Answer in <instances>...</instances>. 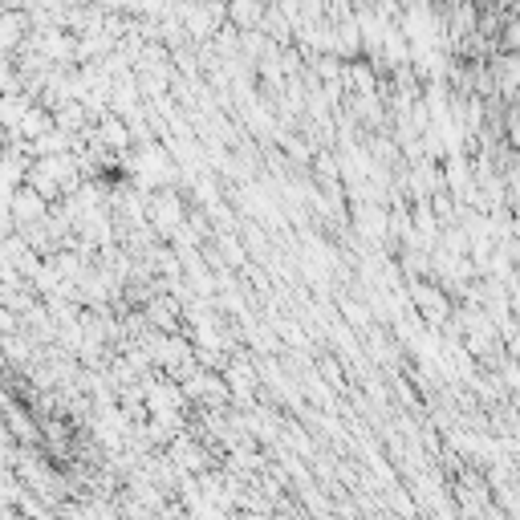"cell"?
<instances>
[{"label":"cell","instance_id":"6da1fadb","mask_svg":"<svg viewBox=\"0 0 520 520\" xmlns=\"http://www.w3.org/2000/svg\"><path fill=\"white\" fill-rule=\"evenodd\" d=\"M147 220L155 232L163 236H175L183 224H187V212H183V200L175 191H155L151 200H147Z\"/></svg>","mask_w":520,"mask_h":520},{"label":"cell","instance_id":"7a4b0ae2","mask_svg":"<svg viewBox=\"0 0 520 520\" xmlns=\"http://www.w3.org/2000/svg\"><path fill=\"white\" fill-rule=\"evenodd\" d=\"M415 305H419L423 321H431V325H447L455 317V305L439 285H415Z\"/></svg>","mask_w":520,"mask_h":520},{"label":"cell","instance_id":"3957f363","mask_svg":"<svg viewBox=\"0 0 520 520\" xmlns=\"http://www.w3.org/2000/svg\"><path fill=\"white\" fill-rule=\"evenodd\" d=\"M25 33H29V17H25V13H13V9L0 13V53L25 45V41H29Z\"/></svg>","mask_w":520,"mask_h":520}]
</instances>
